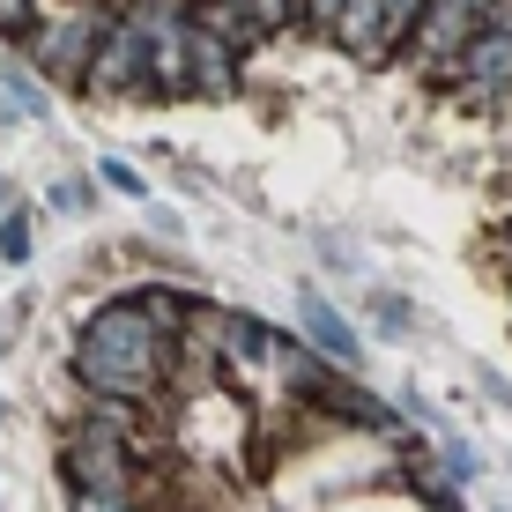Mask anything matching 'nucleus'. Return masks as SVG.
<instances>
[{"label":"nucleus","mask_w":512,"mask_h":512,"mask_svg":"<svg viewBox=\"0 0 512 512\" xmlns=\"http://www.w3.org/2000/svg\"><path fill=\"white\" fill-rule=\"evenodd\" d=\"M416 23H423V0H349V15L334 23V45L364 67H386L416 38Z\"/></svg>","instance_id":"3"},{"label":"nucleus","mask_w":512,"mask_h":512,"mask_svg":"<svg viewBox=\"0 0 512 512\" xmlns=\"http://www.w3.org/2000/svg\"><path fill=\"white\" fill-rule=\"evenodd\" d=\"M342 15H349V0H297V23H305V30H327V38H334V23H342Z\"/></svg>","instance_id":"17"},{"label":"nucleus","mask_w":512,"mask_h":512,"mask_svg":"<svg viewBox=\"0 0 512 512\" xmlns=\"http://www.w3.org/2000/svg\"><path fill=\"white\" fill-rule=\"evenodd\" d=\"M186 75H193V97H238V52L223 38H208L186 8Z\"/></svg>","instance_id":"9"},{"label":"nucleus","mask_w":512,"mask_h":512,"mask_svg":"<svg viewBox=\"0 0 512 512\" xmlns=\"http://www.w3.org/2000/svg\"><path fill=\"white\" fill-rule=\"evenodd\" d=\"M231 8H245V15H253L260 30H282V23L297 15V0H231Z\"/></svg>","instance_id":"20"},{"label":"nucleus","mask_w":512,"mask_h":512,"mask_svg":"<svg viewBox=\"0 0 512 512\" xmlns=\"http://www.w3.org/2000/svg\"><path fill=\"white\" fill-rule=\"evenodd\" d=\"M97 179L112 186V193H134V201H141V193H149V186H141V171H134V164H119V156H112V164L97 171Z\"/></svg>","instance_id":"21"},{"label":"nucleus","mask_w":512,"mask_h":512,"mask_svg":"<svg viewBox=\"0 0 512 512\" xmlns=\"http://www.w3.org/2000/svg\"><path fill=\"white\" fill-rule=\"evenodd\" d=\"M75 8H104V0H75Z\"/></svg>","instance_id":"24"},{"label":"nucleus","mask_w":512,"mask_h":512,"mask_svg":"<svg viewBox=\"0 0 512 512\" xmlns=\"http://www.w3.org/2000/svg\"><path fill=\"white\" fill-rule=\"evenodd\" d=\"M8 216H15V186L0 179V223H8Z\"/></svg>","instance_id":"22"},{"label":"nucleus","mask_w":512,"mask_h":512,"mask_svg":"<svg viewBox=\"0 0 512 512\" xmlns=\"http://www.w3.org/2000/svg\"><path fill=\"white\" fill-rule=\"evenodd\" d=\"M179 357H186V342L156 334L134 297L97 305L90 320H82V334H75L82 394H119V401H141V409L164 401V386H179Z\"/></svg>","instance_id":"1"},{"label":"nucleus","mask_w":512,"mask_h":512,"mask_svg":"<svg viewBox=\"0 0 512 512\" xmlns=\"http://www.w3.org/2000/svg\"><path fill=\"white\" fill-rule=\"evenodd\" d=\"M0 260H15V268L30 260V216H23V208H15V216L0 223Z\"/></svg>","instance_id":"18"},{"label":"nucleus","mask_w":512,"mask_h":512,"mask_svg":"<svg viewBox=\"0 0 512 512\" xmlns=\"http://www.w3.org/2000/svg\"><path fill=\"white\" fill-rule=\"evenodd\" d=\"M498 253H505V268H512V216H505V238H498Z\"/></svg>","instance_id":"23"},{"label":"nucleus","mask_w":512,"mask_h":512,"mask_svg":"<svg viewBox=\"0 0 512 512\" xmlns=\"http://www.w3.org/2000/svg\"><path fill=\"white\" fill-rule=\"evenodd\" d=\"M90 97H156V60H149V30L134 23V8H119L112 38L97 45V67L82 82Z\"/></svg>","instance_id":"4"},{"label":"nucleus","mask_w":512,"mask_h":512,"mask_svg":"<svg viewBox=\"0 0 512 512\" xmlns=\"http://www.w3.org/2000/svg\"><path fill=\"white\" fill-rule=\"evenodd\" d=\"M60 475H67V490H127V498H141V453L112 446V438L67 431L60 438Z\"/></svg>","instance_id":"6"},{"label":"nucleus","mask_w":512,"mask_h":512,"mask_svg":"<svg viewBox=\"0 0 512 512\" xmlns=\"http://www.w3.org/2000/svg\"><path fill=\"white\" fill-rule=\"evenodd\" d=\"M505 282H512V268H505Z\"/></svg>","instance_id":"25"},{"label":"nucleus","mask_w":512,"mask_h":512,"mask_svg":"<svg viewBox=\"0 0 512 512\" xmlns=\"http://www.w3.org/2000/svg\"><path fill=\"white\" fill-rule=\"evenodd\" d=\"M112 23H119V15H104V8L38 15V30L23 38V52H30V67H38V75L67 82V90H82V82H90V67H97V45L112 38Z\"/></svg>","instance_id":"2"},{"label":"nucleus","mask_w":512,"mask_h":512,"mask_svg":"<svg viewBox=\"0 0 512 512\" xmlns=\"http://www.w3.org/2000/svg\"><path fill=\"white\" fill-rule=\"evenodd\" d=\"M134 305L149 312V327H156V334H171V342H186V334L201 327V312H208L193 290H179V282H141Z\"/></svg>","instance_id":"11"},{"label":"nucleus","mask_w":512,"mask_h":512,"mask_svg":"<svg viewBox=\"0 0 512 512\" xmlns=\"http://www.w3.org/2000/svg\"><path fill=\"white\" fill-rule=\"evenodd\" d=\"M38 30V0H0V38H30Z\"/></svg>","instance_id":"19"},{"label":"nucleus","mask_w":512,"mask_h":512,"mask_svg":"<svg viewBox=\"0 0 512 512\" xmlns=\"http://www.w3.org/2000/svg\"><path fill=\"white\" fill-rule=\"evenodd\" d=\"M305 342L320 349V357L334 364V372H357V357H364V342H357V327L342 320V312L327 305L320 290H305Z\"/></svg>","instance_id":"10"},{"label":"nucleus","mask_w":512,"mask_h":512,"mask_svg":"<svg viewBox=\"0 0 512 512\" xmlns=\"http://www.w3.org/2000/svg\"><path fill=\"white\" fill-rule=\"evenodd\" d=\"M67 431H82V438H112V446H134V453H149V409L141 401H119V394H82V409Z\"/></svg>","instance_id":"8"},{"label":"nucleus","mask_w":512,"mask_h":512,"mask_svg":"<svg viewBox=\"0 0 512 512\" xmlns=\"http://www.w3.org/2000/svg\"><path fill=\"white\" fill-rule=\"evenodd\" d=\"M193 23H201L208 38H223L231 52H253L260 38H268V30H260L245 8H231V0H193Z\"/></svg>","instance_id":"12"},{"label":"nucleus","mask_w":512,"mask_h":512,"mask_svg":"<svg viewBox=\"0 0 512 512\" xmlns=\"http://www.w3.org/2000/svg\"><path fill=\"white\" fill-rule=\"evenodd\" d=\"M0 90H8V104L23 119H45L52 112V97L38 90V67H23V60H0Z\"/></svg>","instance_id":"13"},{"label":"nucleus","mask_w":512,"mask_h":512,"mask_svg":"<svg viewBox=\"0 0 512 512\" xmlns=\"http://www.w3.org/2000/svg\"><path fill=\"white\" fill-rule=\"evenodd\" d=\"M446 90H461V104H505L512 97V30H475V45L453 60Z\"/></svg>","instance_id":"7"},{"label":"nucleus","mask_w":512,"mask_h":512,"mask_svg":"<svg viewBox=\"0 0 512 512\" xmlns=\"http://www.w3.org/2000/svg\"><path fill=\"white\" fill-rule=\"evenodd\" d=\"M52 208H60V216H90V208H97V186H90V179H60V186H52Z\"/></svg>","instance_id":"16"},{"label":"nucleus","mask_w":512,"mask_h":512,"mask_svg":"<svg viewBox=\"0 0 512 512\" xmlns=\"http://www.w3.org/2000/svg\"><path fill=\"white\" fill-rule=\"evenodd\" d=\"M67 512H141V498H127V490H67Z\"/></svg>","instance_id":"15"},{"label":"nucleus","mask_w":512,"mask_h":512,"mask_svg":"<svg viewBox=\"0 0 512 512\" xmlns=\"http://www.w3.org/2000/svg\"><path fill=\"white\" fill-rule=\"evenodd\" d=\"M208 342H216V364L245 386H268V364H275V327L253 320V312H231V305H208L201 312Z\"/></svg>","instance_id":"5"},{"label":"nucleus","mask_w":512,"mask_h":512,"mask_svg":"<svg viewBox=\"0 0 512 512\" xmlns=\"http://www.w3.org/2000/svg\"><path fill=\"white\" fill-rule=\"evenodd\" d=\"M372 312H379V334H394V342H409L416 320H409V305H401L394 290H372Z\"/></svg>","instance_id":"14"}]
</instances>
